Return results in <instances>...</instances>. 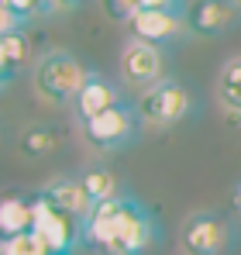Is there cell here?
I'll return each instance as SVG.
<instances>
[{"label":"cell","instance_id":"obj_10","mask_svg":"<svg viewBox=\"0 0 241 255\" xmlns=\"http://www.w3.org/2000/svg\"><path fill=\"white\" fill-rule=\"evenodd\" d=\"M120 104V90L118 83L111 80V76H104L100 69H90L86 73V80H83L80 93H76V100L69 104L73 107V118L86 125V121H93V118H100L104 111H111V107H118Z\"/></svg>","mask_w":241,"mask_h":255},{"label":"cell","instance_id":"obj_14","mask_svg":"<svg viewBox=\"0 0 241 255\" xmlns=\"http://www.w3.org/2000/svg\"><path fill=\"white\" fill-rule=\"evenodd\" d=\"M80 179L86 186V193L93 197V204H107V200H114V197L124 193V183L118 179V172L111 166H104V162H90L80 172Z\"/></svg>","mask_w":241,"mask_h":255},{"label":"cell","instance_id":"obj_9","mask_svg":"<svg viewBox=\"0 0 241 255\" xmlns=\"http://www.w3.org/2000/svg\"><path fill=\"white\" fill-rule=\"evenodd\" d=\"M127 35L134 42H145V45H172L176 38L190 35L186 28V14H176V10H138L127 24Z\"/></svg>","mask_w":241,"mask_h":255},{"label":"cell","instance_id":"obj_8","mask_svg":"<svg viewBox=\"0 0 241 255\" xmlns=\"http://www.w3.org/2000/svg\"><path fill=\"white\" fill-rule=\"evenodd\" d=\"M241 7L235 0H190L186 7V28L197 38H217L238 28Z\"/></svg>","mask_w":241,"mask_h":255},{"label":"cell","instance_id":"obj_13","mask_svg":"<svg viewBox=\"0 0 241 255\" xmlns=\"http://www.w3.org/2000/svg\"><path fill=\"white\" fill-rule=\"evenodd\" d=\"M31 62V45L24 31H10V35H0V83L10 86L24 66Z\"/></svg>","mask_w":241,"mask_h":255},{"label":"cell","instance_id":"obj_12","mask_svg":"<svg viewBox=\"0 0 241 255\" xmlns=\"http://www.w3.org/2000/svg\"><path fill=\"white\" fill-rule=\"evenodd\" d=\"M35 204H38V193H7L0 200V238H14V235L31 231Z\"/></svg>","mask_w":241,"mask_h":255},{"label":"cell","instance_id":"obj_16","mask_svg":"<svg viewBox=\"0 0 241 255\" xmlns=\"http://www.w3.org/2000/svg\"><path fill=\"white\" fill-rule=\"evenodd\" d=\"M17 148H21L28 159L52 155V152L59 148V134H55V128H48V125H31V128H24V131H21Z\"/></svg>","mask_w":241,"mask_h":255},{"label":"cell","instance_id":"obj_18","mask_svg":"<svg viewBox=\"0 0 241 255\" xmlns=\"http://www.w3.org/2000/svg\"><path fill=\"white\" fill-rule=\"evenodd\" d=\"M104 3V10H107V17L111 21H118V24H127L141 7H138V0H100Z\"/></svg>","mask_w":241,"mask_h":255},{"label":"cell","instance_id":"obj_15","mask_svg":"<svg viewBox=\"0 0 241 255\" xmlns=\"http://www.w3.org/2000/svg\"><path fill=\"white\" fill-rule=\"evenodd\" d=\"M217 100H221V107L228 111V114H235L241 118V55H231V59H224V66H221V73H217Z\"/></svg>","mask_w":241,"mask_h":255},{"label":"cell","instance_id":"obj_3","mask_svg":"<svg viewBox=\"0 0 241 255\" xmlns=\"http://www.w3.org/2000/svg\"><path fill=\"white\" fill-rule=\"evenodd\" d=\"M134 104H138V114H141L145 128H159V131L162 128H176L179 121H186L197 111L193 90L176 76H165L155 86L141 90V97Z\"/></svg>","mask_w":241,"mask_h":255},{"label":"cell","instance_id":"obj_23","mask_svg":"<svg viewBox=\"0 0 241 255\" xmlns=\"http://www.w3.org/2000/svg\"><path fill=\"white\" fill-rule=\"evenodd\" d=\"M235 3H238V7H241V0H235Z\"/></svg>","mask_w":241,"mask_h":255},{"label":"cell","instance_id":"obj_1","mask_svg":"<svg viewBox=\"0 0 241 255\" xmlns=\"http://www.w3.org/2000/svg\"><path fill=\"white\" fill-rule=\"evenodd\" d=\"M162 224L134 193L97 204L80 228V249L93 255H145L159 245Z\"/></svg>","mask_w":241,"mask_h":255},{"label":"cell","instance_id":"obj_21","mask_svg":"<svg viewBox=\"0 0 241 255\" xmlns=\"http://www.w3.org/2000/svg\"><path fill=\"white\" fill-rule=\"evenodd\" d=\"M86 0H55V14H66V10H76V7H83Z\"/></svg>","mask_w":241,"mask_h":255},{"label":"cell","instance_id":"obj_11","mask_svg":"<svg viewBox=\"0 0 241 255\" xmlns=\"http://www.w3.org/2000/svg\"><path fill=\"white\" fill-rule=\"evenodd\" d=\"M41 197L55 207V211H62V214H69L73 221H86L90 214H93V197L86 193V186H83V179L80 176H55L52 183H45L38 190Z\"/></svg>","mask_w":241,"mask_h":255},{"label":"cell","instance_id":"obj_20","mask_svg":"<svg viewBox=\"0 0 241 255\" xmlns=\"http://www.w3.org/2000/svg\"><path fill=\"white\" fill-rule=\"evenodd\" d=\"M141 10H176V14H186V0H138Z\"/></svg>","mask_w":241,"mask_h":255},{"label":"cell","instance_id":"obj_6","mask_svg":"<svg viewBox=\"0 0 241 255\" xmlns=\"http://www.w3.org/2000/svg\"><path fill=\"white\" fill-rule=\"evenodd\" d=\"M35 193H38V190H35ZM80 228H83L80 221H73L69 214L55 211V207L38 193L31 231L41 238V245L52 255H76V249H80Z\"/></svg>","mask_w":241,"mask_h":255},{"label":"cell","instance_id":"obj_2","mask_svg":"<svg viewBox=\"0 0 241 255\" xmlns=\"http://www.w3.org/2000/svg\"><path fill=\"white\" fill-rule=\"evenodd\" d=\"M86 66L69 52V48H45L35 62V90L48 104H73L86 80Z\"/></svg>","mask_w":241,"mask_h":255},{"label":"cell","instance_id":"obj_5","mask_svg":"<svg viewBox=\"0 0 241 255\" xmlns=\"http://www.w3.org/2000/svg\"><path fill=\"white\" fill-rule=\"evenodd\" d=\"M141 128H145V121H141V114H138V104L120 100L118 107H111V111H104L100 118L86 121V125H83V138H86V145H90L93 152H120V148H127L131 141H138Z\"/></svg>","mask_w":241,"mask_h":255},{"label":"cell","instance_id":"obj_17","mask_svg":"<svg viewBox=\"0 0 241 255\" xmlns=\"http://www.w3.org/2000/svg\"><path fill=\"white\" fill-rule=\"evenodd\" d=\"M0 255H52L35 231L14 235V238H0Z\"/></svg>","mask_w":241,"mask_h":255},{"label":"cell","instance_id":"obj_22","mask_svg":"<svg viewBox=\"0 0 241 255\" xmlns=\"http://www.w3.org/2000/svg\"><path fill=\"white\" fill-rule=\"evenodd\" d=\"M231 200H235V211L241 214V183H238V186H235V197H231Z\"/></svg>","mask_w":241,"mask_h":255},{"label":"cell","instance_id":"obj_4","mask_svg":"<svg viewBox=\"0 0 241 255\" xmlns=\"http://www.w3.org/2000/svg\"><path fill=\"white\" fill-rule=\"evenodd\" d=\"M235 249V224L221 211H193L179 224V252L183 255H224Z\"/></svg>","mask_w":241,"mask_h":255},{"label":"cell","instance_id":"obj_19","mask_svg":"<svg viewBox=\"0 0 241 255\" xmlns=\"http://www.w3.org/2000/svg\"><path fill=\"white\" fill-rule=\"evenodd\" d=\"M0 10H3V14H10V17H17V21H21V28H24L31 17H38L35 0H0Z\"/></svg>","mask_w":241,"mask_h":255},{"label":"cell","instance_id":"obj_7","mask_svg":"<svg viewBox=\"0 0 241 255\" xmlns=\"http://www.w3.org/2000/svg\"><path fill=\"white\" fill-rule=\"evenodd\" d=\"M120 80L138 90H148L159 80H165V55H162L159 45H145V42H131L120 48Z\"/></svg>","mask_w":241,"mask_h":255}]
</instances>
